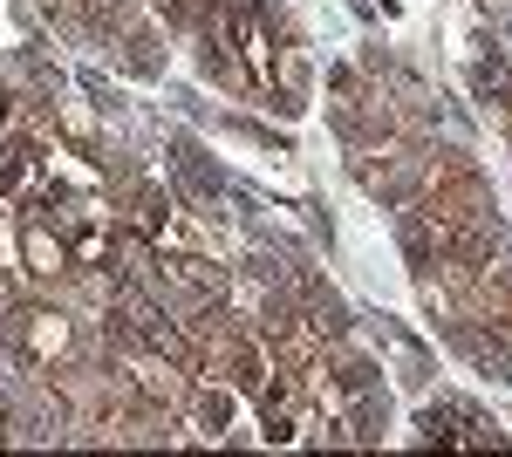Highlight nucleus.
I'll use <instances>...</instances> for the list:
<instances>
[{
  "label": "nucleus",
  "mask_w": 512,
  "mask_h": 457,
  "mask_svg": "<svg viewBox=\"0 0 512 457\" xmlns=\"http://www.w3.org/2000/svg\"><path fill=\"white\" fill-rule=\"evenodd\" d=\"M14 342H21V355H28L35 369H48V362L69 355V321H62V314H21V321H14Z\"/></svg>",
  "instance_id": "2"
},
{
  "label": "nucleus",
  "mask_w": 512,
  "mask_h": 457,
  "mask_svg": "<svg viewBox=\"0 0 512 457\" xmlns=\"http://www.w3.org/2000/svg\"><path fill=\"white\" fill-rule=\"evenodd\" d=\"M21 260H28L35 280H55V273L69 267V239H55L48 226H28V232H21Z\"/></svg>",
  "instance_id": "4"
},
{
  "label": "nucleus",
  "mask_w": 512,
  "mask_h": 457,
  "mask_svg": "<svg viewBox=\"0 0 512 457\" xmlns=\"http://www.w3.org/2000/svg\"><path fill=\"white\" fill-rule=\"evenodd\" d=\"M0 198H14V205L48 198V157L35 144H0Z\"/></svg>",
  "instance_id": "1"
},
{
  "label": "nucleus",
  "mask_w": 512,
  "mask_h": 457,
  "mask_svg": "<svg viewBox=\"0 0 512 457\" xmlns=\"http://www.w3.org/2000/svg\"><path fill=\"white\" fill-rule=\"evenodd\" d=\"M226 417H233V396L226 389H198V423L205 430H226Z\"/></svg>",
  "instance_id": "5"
},
{
  "label": "nucleus",
  "mask_w": 512,
  "mask_h": 457,
  "mask_svg": "<svg viewBox=\"0 0 512 457\" xmlns=\"http://www.w3.org/2000/svg\"><path fill=\"white\" fill-rule=\"evenodd\" d=\"M424 437H431V444H492L485 417L458 410V403H431V410H424Z\"/></svg>",
  "instance_id": "3"
}]
</instances>
